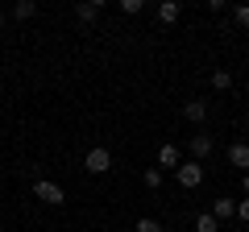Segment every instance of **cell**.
<instances>
[{"label":"cell","mask_w":249,"mask_h":232,"mask_svg":"<svg viewBox=\"0 0 249 232\" xmlns=\"http://www.w3.org/2000/svg\"><path fill=\"white\" fill-rule=\"evenodd\" d=\"M229 166H237V170H245V174H249V145L245 141L229 145Z\"/></svg>","instance_id":"cell-5"},{"label":"cell","mask_w":249,"mask_h":232,"mask_svg":"<svg viewBox=\"0 0 249 232\" xmlns=\"http://www.w3.org/2000/svg\"><path fill=\"white\" fill-rule=\"evenodd\" d=\"M0 25H4V13H0Z\"/></svg>","instance_id":"cell-20"},{"label":"cell","mask_w":249,"mask_h":232,"mask_svg":"<svg viewBox=\"0 0 249 232\" xmlns=\"http://www.w3.org/2000/svg\"><path fill=\"white\" fill-rule=\"evenodd\" d=\"M183 116L191 120V125H204V120H208V104H204V99H187V104H183Z\"/></svg>","instance_id":"cell-6"},{"label":"cell","mask_w":249,"mask_h":232,"mask_svg":"<svg viewBox=\"0 0 249 232\" xmlns=\"http://www.w3.org/2000/svg\"><path fill=\"white\" fill-rule=\"evenodd\" d=\"M75 17L79 21H96L100 17V0H79V4H75Z\"/></svg>","instance_id":"cell-9"},{"label":"cell","mask_w":249,"mask_h":232,"mask_svg":"<svg viewBox=\"0 0 249 232\" xmlns=\"http://www.w3.org/2000/svg\"><path fill=\"white\" fill-rule=\"evenodd\" d=\"M232 17H237L241 29H249V4H241V9H232Z\"/></svg>","instance_id":"cell-17"},{"label":"cell","mask_w":249,"mask_h":232,"mask_svg":"<svg viewBox=\"0 0 249 232\" xmlns=\"http://www.w3.org/2000/svg\"><path fill=\"white\" fill-rule=\"evenodd\" d=\"M196 232H220V220H216L212 212H204V215H196Z\"/></svg>","instance_id":"cell-11"},{"label":"cell","mask_w":249,"mask_h":232,"mask_svg":"<svg viewBox=\"0 0 249 232\" xmlns=\"http://www.w3.org/2000/svg\"><path fill=\"white\" fill-rule=\"evenodd\" d=\"M142 9H145L142 0H121V13H129V17H137V13H142Z\"/></svg>","instance_id":"cell-16"},{"label":"cell","mask_w":249,"mask_h":232,"mask_svg":"<svg viewBox=\"0 0 249 232\" xmlns=\"http://www.w3.org/2000/svg\"><path fill=\"white\" fill-rule=\"evenodd\" d=\"M175 179H178V187H183V191H196L199 182H204V166H199V162H178Z\"/></svg>","instance_id":"cell-2"},{"label":"cell","mask_w":249,"mask_h":232,"mask_svg":"<svg viewBox=\"0 0 249 232\" xmlns=\"http://www.w3.org/2000/svg\"><path fill=\"white\" fill-rule=\"evenodd\" d=\"M34 13H37V4H34V0H17V4H13V17H17V21H29Z\"/></svg>","instance_id":"cell-12"},{"label":"cell","mask_w":249,"mask_h":232,"mask_svg":"<svg viewBox=\"0 0 249 232\" xmlns=\"http://www.w3.org/2000/svg\"><path fill=\"white\" fill-rule=\"evenodd\" d=\"M142 182H145V187H154V191H158V187H162V170H158V166H150V170L142 174Z\"/></svg>","instance_id":"cell-13"},{"label":"cell","mask_w":249,"mask_h":232,"mask_svg":"<svg viewBox=\"0 0 249 232\" xmlns=\"http://www.w3.org/2000/svg\"><path fill=\"white\" fill-rule=\"evenodd\" d=\"M212 215H216V220H220V224L229 220V215H237V199H224V195H220V199H216V203H212Z\"/></svg>","instance_id":"cell-7"},{"label":"cell","mask_w":249,"mask_h":232,"mask_svg":"<svg viewBox=\"0 0 249 232\" xmlns=\"http://www.w3.org/2000/svg\"><path fill=\"white\" fill-rule=\"evenodd\" d=\"M212 153V137L208 133H191V162H204Z\"/></svg>","instance_id":"cell-4"},{"label":"cell","mask_w":249,"mask_h":232,"mask_svg":"<svg viewBox=\"0 0 249 232\" xmlns=\"http://www.w3.org/2000/svg\"><path fill=\"white\" fill-rule=\"evenodd\" d=\"M34 199H42V203H50V207H62V203H67L62 187H58V182H50V179H34Z\"/></svg>","instance_id":"cell-1"},{"label":"cell","mask_w":249,"mask_h":232,"mask_svg":"<svg viewBox=\"0 0 249 232\" xmlns=\"http://www.w3.org/2000/svg\"><path fill=\"white\" fill-rule=\"evenodd\" d=\"M212 87L229 91V87H232V75H229V71H212Z\"/></svg>","instance_id":"cell-14"},{"label":"cell","mask_w":249,"mask_h":232,"mask_svg":"<svg viewBox=\"0 0 249 232\" xmlns=\"http://www.w3.org/2000/svg\"><path fill=\"white\" fill-rule=\"evenodd\" d=\"M241 187H245V195H249V174H245V179H241Z\"/></svg>","instance_id":"cell-19"},{"label":"cell","mask_w":249,"mask_h":232,"mask_svg":"<svg viewBox=\"0 0 249 232\" xmlns=\"http://www.w3.org/2000/svg\"><path fill=\"white\" fill-rule=\"evenodd\" d=\"M237 220L249 224V199H237Z\"/></svg>","instance_id":"cell-18"},{"label":"cell","mask_w":249,"mask_h":232,"mask_svg":"<svg viewBox=\"0 0 249 232\" xmlns=\"http://www.w3.org/2000/svg\"><path fill=\"white\" fill-rule=\"evenodd\" d=\"M83 166H88L91 174H108V170H112V153H108L104 145H91L88 158H83Z\"/></svg>","instance_id":"cell-3"},{"label":"cell","mask_w":249,"mask_h":232,"mask_svg":"<svg viewBox=\"0 0 249 232\" xmlns=\"http://www.w3.org/2000/svg\"><path fill=\"white\" fill-rule=\"evenodd\" d=\"M158 170H178V149L175 145H162L158 149Z\"/></svg>","instance_id":"cell-8"},{"label":"cell","mask_w":249,"mask_h":232,"mask_svg":"<svg viewBox=\"0 0 249 232\" xmlns=\"http://www.w3.org/2000/svg\"><path fill=\"white\" fill-rule=\"evenodd\" d=\"M220 232H229V228H220Z\"/></svg>","instance_id":"cell-21"},{"label":"cell","mask_w":249,"mask_h":232,"mask_svg":"<svg viewBox=\"0 0 249 232\" xmlns=\"http://www.w3.org/2000/svg\"><path fill=\"white\" fill-rule=\"evenodd\" d=\"M178 13H183V9H178L175 0H162V4H158V21H162V25H175Z\"/></svg>","instance_id":"cell-10"},{"label":"cell","mask_w":249,"mask_h":232,"mask_svg":"<svg viewBox=\"0 0 249 232\" xmlns=\"http://www.w3.org/2000/svg\"><path fill=\"white\" fill-rule=\"evenodd\" d=\"M133 232H170V228H162L158 220H150V215H145V220H137V228Z\"/></svg>","instance_id":"cell-15"}]
</instances>
